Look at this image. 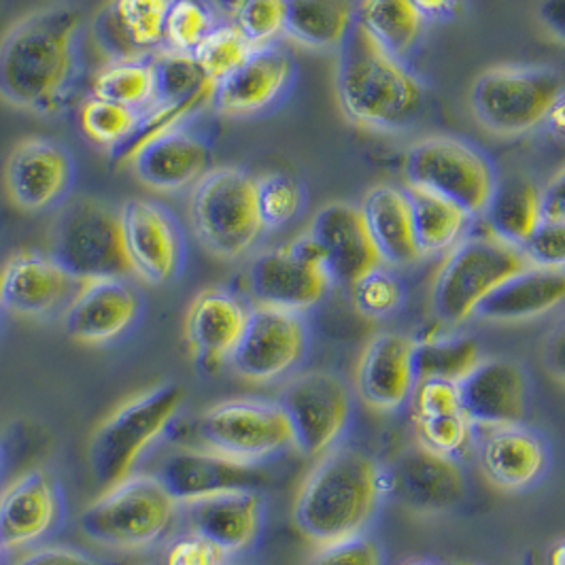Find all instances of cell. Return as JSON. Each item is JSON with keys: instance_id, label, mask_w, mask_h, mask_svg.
I'll return each mask as SVG.
<instances>
[{"instance_id": "57", "label": "cell", "mask_w": 565, "mask_h": 565, "mask_svg": "<svg viewBox=\"0 0 565 565\" xmlns=\"http://www.w3.org/2000/svg\"><path fill=\"white\" fill-rule=\"evenodd\" d=\"M245 0H215V4H217V9L226 15V18H234V13L241 9V4H243Z\"/></svg>"}, {"instance_id": "27", "label": "cell", "mask_w": 565, "mask_h": 565, "mask_svg": "<svg viewBox=\"0 0 565 565\" xmlns=\"http://www.w3.org/2000/svg\"><path fill=\"white\" fill-rule=\"evenodd\" d=\"M417 340L383 332L367 340L358 364V392L370 408L392 413L402 408L417 387Z\"/></svg>"}, {"instance_id": "34", "label": "cell", "mask_w": 565, "mask_h": 565, "mask_svg": "<svg viewBox=\"0 0 565 565\" xmlns=\"http://www.w3.org/2000/svg\"><path fill=\"white\" fill-rule=\"evenodd\" d=\"M406 194L411 200L413 227L422 257L449 254L468 236L472 215L466 209L415 185H406Z\"/></svg>"}, {"instance_id": "19", "label": "cell", "mask_w": 565, "mask_h": 565, "mask_svg": "<svg viewBox=\"0 0 565 565\" xmlns=\"http://www.w3.org/2000/svg\"><path fill=\"white\" fill-rule=\"evenodd\" d=\"M75 164L66 147L50 139L20 141L4 164L11 202L29 213L54 209L71 192Z\"/></svg>"}, {"instance_id": "41", "label": "cell", "mask_w": 565, "mask_h": 565, "mask_svg": "<svg viewBox=\"0 0 565 565\" xmlns=\"http://www.w3.org/2000/svg\"><path fill=\"white\" fill-rule=\"evenodd\" d=\"M217 26V13L206 0H172L164 30V47L181 54H194L200 43Z\"/></svg>"}, {"instance_id": "62", "label": "cell", "mask_w": 565, "mask_h": 565, "mask_svg": "<svg viewBox=\"0 0 565 565\" xmlns=\"http://www.w3.org/2000/svg\"><path fill=\"white\" fill-rule=\"evenodd\" d=\"M452 565H477V564H452Z\"/></svg>"}, {"instance_id": "10", "label": "cell", "mask_w": 565, "mask_h": 565, "mask_svg": "<svg viewBox=\"0 0 565 565\" xmlns=\"http://www.w3.org/2000/svg\"><path fill=\"white\" fill-rule=\"evenodd\" d=\"M196 429L206 449L245 463H262L294 449V431L277 399H224L204 411Z\"/></svg>"}, {"instance_id": "14", "label": "cell", "mask_w": 565, "mask_h": 565, "mask_svg": "<svg viewBox=\"0 0 565 565\" xmlns=\"http://www.w3.org/2000/svg\"><path fill=\"white\" fill-rule=\"evenodd\" d=\"M307 353L309 326L300 312L254 307L230 364L249 383H273L300 366Z\"/></svg>"}, {"instance_id": "4", "label": "cell", "mask_w": 565, "mask_h": 565, "mask_svg": "<svg viewBox=\"0 0 565 565\" xmlns=\"http://www.w3.org/2000/svg\"><path fill=\"white\" fill-rule=\"evenodd\" d=\"M183 404V387L169 381L115 408L89 438L87 461L94 481L107 489L132 477L142 455L179 419Z\"/></svg>"}, {"instance_id": "44", "label": "cell", "mask_w": 565, "mask_h": 565, "mask_svg": "<svg viewBox=\"0 0 565 565\" xmlns=\"http://www.w3.org/2000/svg\"><path fill=\"white\" fill-rule=\"evenodd\" d=\"M305 206L302 185L287 174H264L257 179V209L266 230L287 226Z\"/></svg>"}, {"instance_id": "16", "label": "cell", "mask_w": 565, "mask_h": 565, "mask_svg": "<svg viewBox=\"0 0 565 565\" xmlns=\"http://www.w3.org/2000/svg\"><path fill=\"white\" fill-rule=\"evenodd\" d=\"M66 510L64 489L52 472H24L0 491V548L24 551L54 536Z\"/></svg>"}, {"instance_id": "50", "label": "cell", "mask_w": 565, "mask_h": 565, "mask_svg": "<svg viewBox=\"0 0 565 565\" xmlns=\"http://www.w3.org/2000/svg\"><path fill=\"white\" fill-rule=\"evenodd\" d=\"M15 565H105L98 557L73 546H43L24 555Z\"/></svg>"}, {"instance_id": "9", "label": "cell", "mask_w": 565, "mask_h": 565, "mask_svg": "<svg viewBox=\"0 0 565 565\" xmlns=\"http://www.w3.org/2000/svg\"><path fill=\"white\" fill-rule=\"evenodd\" d=\"M564 89V79L542 66H500L472 85L470 107L482 126L519 137L540 126Z\"/></svg>"}, {"instance_id": "35", "label": "cell", "mask_w": 565, "mask_h": 565, "mask_svg": "<svg viewBox=\"0 0 565 565\" xmlns=\"http://www.w3.org/2000/svg\"><path fill=\"white\" fill-rule=\"evenodd\" d=\"M424 22L411 0H362L358 7V24L397 57L417 45Z\"/></svg>"}, {"instance_id": "45", "label": "cell", "mask_w": 565, "mask_h": 565, "mask_svg": "<svg viewBox=\"0 0 565 565\" xmlns=\"http://www.w3.org/2000/svg\"><path fill=\"white\" fill-rule=\"evenodd\" d=\"M285 0H245L234 13L232 24L245 34L255 50L275 45L285 34Z\"/></svg>"}, {"instance_id": "46", "label": "cell", "mask_w": 565, "mask_h": 565, "mask_svg": "<svg viewBox=\"0 0 565 565\" xmlns=\"http://www.w3.org/2000/svg\"><path fill=\"white\" fill-rule=\"evenodd\" d=\"M351 291L355 307L367 317H387L396 312L404 300L402 282L383 266L367 273L364 279L351 287Z\"/></svg>"}, {"instance_id": "21", "label": "cell", "mask_w": 565, "mask_h": 565, "mask_svg": "<svg viewBox=\"0 0 565 565\" xmlns=\"http://www.w3.org/2000/svg\"><path fill=\"white\" fill-rule=\"evenodd\" d=\"M252 309L232 291L206 287L185 312V342L200 370L213 372L232 362L247 330Z\"/></svg>"}, {"instance_id": "18", "label": "cell", "mask_w": 565, "mask_h": 565, "mask_svg": "<svg viewBox=\"0 0 565 565\" xmlns=\"http://www.w3.org/2000/svg\"><path fill=\"white\" fill-rule=\"evenodd\" d=\"M141 312V294L128 279H94L82 282L64 309V330L82 344H109L126 337Z\"/></svg>"}, {"instance_id": "13", "label": "cell", "mask_w": 565, "mask_h": 565, "mask_svg": "<svg viewBox=\"0 0 565 565\" xmlns=\"http://www.w3.org/2000/svg\"><path fill=\"white\" fill-rule=\"evenodd\" d=\"M294 431V449L309 459L339 445L353 417V394L344 379L328 370H309L282 387L277 399Z\"/></svg>"}, {"instance_id": "48", "label": "cell", "mask_w": 565, "mask_h": 565, "mask_svg": "<svg viewBox=\"0 0 565 565\" xmlns=\"http://www.w3.org/2000/svg\"><path fill=\"white\" fill-rule=\"evenodd\" d=\"M164 565H230V555L211 540L190 530L170 542Z\"/></svg>"}, {"instance_id": "7", "label": "cell", "mask_w": 565, "mask_h": 565, "mask_svg": "<svg viewBox=\"0 0 565 565\" xmlns=\"http://www.w3.org/2000/svg\"><path fill=\"white\" fill-rule=\"evenodd\" d=\"M190 224L209 254L220 259L249 254L266 230L257 209V179L236 167L209 170L192 188Z\"/></svg>"}, {"instance_id": "24", "label": "cell", "mask_w": 565, "mask_h": 565, "mask_svg": "<svg viewBox=\"0 0 565 565\" xmlns=\"http://www.w3.org/2000/svg\"><path fill=\"white\" fill-rule=\"evenodd\" d=\"M477 455L484 481L510 493L536 487L551 468L548 443L523 424L482 429Z\"/></svg>"}, {"instance_id": "25", "label": "cell", "mask_w": 565, "mask_h": 565, "mask_svg": "<svg viewBox=\"0 0 565 565\" xmlns=\"http://www.w3.org/2000/svg\"><path fill=\"white\" fill-rule=\"evenodd\" d=\"M309 232L323 249L332 281L353 287L383 266L360 206L332 202L312 217Z\"/></svg>"}, {"instance_id": "55", "label": "cell", "mask_w": 565, "mask_h": 565, "mask_svg": "<svg viewBox=\"0 0 565 565\" xmlns=\"http://www.w3.org/2000/svg\"><path fill=\"white\" fill-rule=\"evenodd\" d=\"M544 121L557 139H564L565 141V87L562 89V94L557 96V100L553 103V107H551V111H548Z\"/></svg>"}, {"instance_id": "5", "label": "cell", "mask_w": 565, "mask_h": 565, "mask_svg": "<svg viewBox=\"0 0 565 565\" xmlns=\"http://www.w3.org/2000/svg\"><path fill=\"white\" fill-rule=\"evenodd\" d=\"M181 504L156 477L132 475L115 482L79 514V530L89 542L139 553L169 536Z\"/></svg>"}, {"instance_id": "54", "label": "cell", "mask_w": 565, "mask_h": 565, "mask_svg": "<svg viewBox=\"0 0 565 565\" xmlns=\"http://www.w3.org/2000/svg\"><path fill=\"white\" fill-rule=\"evenodd\" d=\"M424 20H440L451 15L459 0H411Z\"/></svg>"}, {"instance_id": "6", "label": "cell", "mask_w": 565, "mask_h": 565, "mask_svg": "<svg viewBox=\"0 0 565 565\" xmlns=\"http://www.w3.org/2000/svg\"><path fill=\"white\" fill-rule=\"evenodd\" d=\"M532 266L521 247L489 230L468 234L455 245L431 282V309L445 326H461L482 302L516 273Z\"/></svg>"}, {"instance_id": "8", "label": "cell", "mask_w": 565, "mask_h": 565, "mask_svg": "<svg viewBox=\"0 0 565 565\" xmlns=\"http://www.w3.org/2000/svg\"><path fill=\"white\" fill-rule=\"evenodd\" d=\"M50 255L79 282L130 277L119 209L96 199L68 200L50 232Z\"/></svg>"}, {"instance_id": "58", "label": "cell", "mask_w": 565, "mask_h": 565, "mask_svg": "<svg viewBox=\"0 0 565 565\" xmlns=\"http://www.w3.org/2000/svg\"><path fill=\"white\" fill-rule=\"evenodd\" d=\"M402 565H436L431 564V562H427V559H408V562H404Z\"/></svg>"}, {"instance_id": "37", "label": "cell", "mask_w": 565, "mask_h": 565, "mask_svg": "<svg viewBox=\"0 0 565 565\" xmlns=\"http://www.w3.org/2000/svg\"><path fill=\"white\" fill-rule=\"evenodd\" d=\"M481 362V347L470 337H427L415 347L417 383L438 379L459 385Z\"/></svg>"}, {"instance_id": "38", "label": "cell", "mask_w": 565, "mask_h": 565, "mask_svg": "<svg viewBox=\"0 0 565 565\" xmlns=\"http://www.w3.org/2000/svg\"><path fill=\"white\" fill-rule=\"evenodd\" d=\"M156 71V103L174 105L192 98H209L213 103L217 85L206 79L194 54L160 50L151 54Z\"/></svg>"}, {"instance_id": "26", "label": "cell", "mask_w": 565, "mask_h": 565, "mask_svg": "<svg viewBox=\"0 0 565 565\" xmlns=\"http://www.w3.org/2000/svg\"><path fill=\"white\" fill-rule=\"evenodd\" d=\"M294 82V60L277 45L259 47L215 87L211 107L230 119L254 117L281 100Z\"/></svg>"}, {"instance_id": "2", "label": "cell", "mask_w": 565, "mask_h": 565, "mask_svg": "<svg viewBox=\"0 0 565 565\" xmlns=\"http://www.w3.org/2000/svg\"><path fill=\"white\" fill-rule=\"evenodd\" d=\"M385 495V470L355 447L323 452L294 502L298 532L317 548L364 536Z\"/></svg>"}, {"instance_id": "61", "label": "cell", "mask_w": 565, "mask_h": 565, "mask_svg": "<svg viewBox=\"0 0 565 565\" xmlns=\"http://www.w3.org/2000/svg\"><path fill=\"white\" fill-rule=\"evenodd\" d=\"M2 555H4V551H2V548H0V562H2Z\"/></svg>"}, {"instance_id": "53", "label": "cell", "mask_w": 565, "mask_h": 565, "mask_svg": "<svg viewBox=\"0 0 565 565\" xmlns=\"http://www.w3.org/2000/svg\"><path fill=\"white\" fill-rule=\"evenodd\" d=\"M537 15L544 29L565 41V0H542Z\"/></svg>"}, {"instance_id": "12", "label": "cell", "mask_w": 565, "mask_h": 565, "mask_svg": "<svg viewBox=\"0 0 565 565\" xmlns=\"http://www.w3.org/2000/svg\"><path fill=\"white\" fill-rule=\"evenodd\" d=\"M247 281L255 307L302 315L326 298L332 277L323 249L305 232L289 245L257 255Z\"/></svg>"}, {"instance_id": "60", "label": "cell", "mask_w": 565, "mask_h": 565, "mask_svg": "<svg viewBox=\"0 0 565 565\" xmlns=\"http://www.w3.org/2000/svg\"><path fill=\"white\" fill-rule=\"evenodd\" d=\"M0 277H2V266H0ZM4 311V309H2V296H0V312Z\"/></svg>"}, {"instance_id": "49", "label": "cell", "mask_w": 565, "mask_h": 565, "mask_svg": "<svg viewBox=\"0 0 565 565\" xmlns=\"http://www.w3.org/2000/svg\"><path fill=\"white\" fill-rule=\"evenodd\" d=\"M307 565H383L381 546L366 536L319 548Z\"/></svg>"}, {"instance_id": "40", "label": "cell", "mask_w": 565, "mask_h": 565, "mask_svg": "<svg viewBox=\"0 0 565 565\" xmlns=\"http://www.w3.org/2000/svg\"><path fill=\"white\" fill-rule=\"evenodd\" d=\"M142 114L111 100L89 96L82 105V128L85 137L105 149H121L132 139Z\"/></svg>"}, {"instance_id": "22", "label": "cell", "mask_w": 565, "mask_h": 565, "mask_svg": "<svg viewBox=\"0 0 565 565\" xmlns=\"http://www.w3.org/2000/svg\"><path fill=\"white\" fill-rule=\"evenodd\" d=\"M77 282L52 255L20 252L2 266V309L26 319L52 317L68 307L77 294Z\"/></svg>"}, {"instance_id": "52", "label": "cell", "mask_w": 565, "mask_h": 565, "mask_svg": "<svg viewBox=\"0 0 565 565\" xmlns=\"http://www.w3.org/2000/svg\"><path fill=\"white\" fill-rule=\"evenodd\" d=\"M542 215L551 222H565V169L559 170L542 190Z\"/></svg>"}, {"instance_id": "59", "label": "cell", "mask_w": 565, "mask_h": 565, "mask_svg": "<svg viewBox=\"0 0 565 565\" xmlns=\"http://www.w3.org/2000/svg\"><path fill=\"white\" fill-rule=\"evenodd\" d=\"M2 468H4V451H2V445H0V477H2Z\"/></svg>"}, {"instance_id": "32", "label": "cell", "mask_w": 565, "mask_h": 565, "mask_svg": "<svg viewBox=\"0 0 565 565\" xmlns=\"http://www.w3.org/2000/svg\"><path fill=\"white\" fill-rule=\"evenodd\" d=\"M285 36L307 50H339L358 24L353 0H285Z\"/></svg>"}, {"instance_id": "56", "label": "cell", "mask_w": 565, "mask_h": 565, "mask_svg": "<svg viewBox=\"0 0 565 565\" xmlns=\"http://www.w3.org/2000/svg\"><path fill=\"white\" fill-rule=\"evenodd\" d=\"M546 564L565 565V537L551 546V551H548V562H546Z\"/></svg>"}, {"instance_id": "51", "label": "cell", "mask_w": 565, "mask_h": 565, "mask_svg": "<svg viewBox=\"0 0 565 565\" xmlns=\"http://www.w3.org/2000/svg\"><path fill=\"white\" fill-rule=\"evenodd\" d=\"M542 364L544 370L565 385V315L553 326L542 344Z\"/></svg>"}, {"instance_id": "39", "label": "cell", "mask_w": 565, "mask_h": 565, "mask_svg": "<svg viewBox=\"0 0 565 565\" xmlns=\"http://www.w3.org/2000/svg\"><path fill=\"white\" fill-rule=\"evenodd\" d=\"M172 0H114L109 2L115 20L141 56H151L164 47V30Z\"/></svg>"}, {"instance_id": "30", "label": "cell", "mask_w": 565, "mask_h": 565, "mask_svg": "<svg viewBox=\"0 0 565 565\" xmlns=\"http://www.w3.org/2000/svg\"><path fill=\"white\" fill-rule=\"evenodd\" d=\"M565 302V273L527 266L502 282L479 307L477 317L493 323H519L555 311Z\"/></svg>"}, {"instance_id": "47", "label": "cell", "mask_w": 565, "mask_h": 565, "mask_svg": "<svg viewBox=\"0 0 565 565\" xmlns=\"http://www.w3.org/2000/svg\"><path fill=\"white\" fill-rule=\"evenodd\" d=\"M521 249L532 266L565 273V222L544 220Z\"/></svg>"}, {"instance_id": "15", "label": "cell", "mask_w": 565, "mask_h": 565, "mask_svg": "<svg viewBox=\"0 0 565 565\" xmlns=\"http://www.w3.org/2000/svg\"><path fill=\"white\" fill-rule=\"evenodd\" d=\"M119 217L132 275L149 285L174 281L185 266V238L169 209L153 200L130 199L119 206Z\"/></svg>"}, {"instance_id": "43", "label": "cell", "mask_w": 565, "mask_h": 565, "mask_svg": "<svg viewBox=\"0 0 565 565\" xmlns=\"http://www.w3.org/2000/svg\"><path fill=\"white\" fill-rule=\"evenodd\" d=\"M417 443L429 451L457 457L472 443L475 425L470 424L463 408L443 411L425 417H415Z\"/></svg>"}, {"instance_id": "23", "label": "cell", "mask_w": 565, "mask_h": 565, "mask_svg": "<svg viewBox=\"0 0 565 565\" xmlns=\"http://www.w3.org/2000/svg\"><path fill=\"white\" fill-rule=\"evenodd\" d=\"M463 413L481 429L525 422L530 408V379L525 367L509 358L482 360L459 383Z\"/></svg>"}, {"instance_id": "31", "label": "cell", "mask_w": 565, "mask_h": 565, "mask_svg": "<svg viewBox=\"0 0 565 565\" xmlns=\"http://www.w3.org/2000/svg\"><path fill=\"white\" fill-rule=\"evenodd\" d=\"M360 209L383 264L411 266L422 259L406 190L376 185L367 192Z\"/></svg>"}, {"instance_id": "42", "label": "cell", "mask_w": 565, "mask_h": 565, "mask_svg": "<svg viewBox=\"0 0 565 565\" xmlns=\"http://www.w3.org/2000/svg\"><path fill=\"white\" fill-rule=\"evenodd\" d=\"M254 50V45L234 24H220L200 43L194 57L206 79L217 85L252 56Z\"/></svg>"}, {"instance_id": "1", "label": "cell", "mask_w": 565, "mask_h": 565, "mask_svg": "<svg viewBox=\"0 0 565 565\" xmlns=\"http://www.w3.org/2000/svg\"><path fill=\"white\" fill-rule=\"evenodd\" d=\"M84 15L56 2L24 15L0 41V98L22 111H62L79 79Z\"/></svg>"}, {"instance_id": "29", "label": "cell", "mask_w": 565, "mask_h": 565, "mask_svg": "<svg viewBox=\"0 0 565 565\" xmlns=\"http://www.w3.org/2000/svg\"><path fill=\"white\" fill-rule=\"evenodd\" d=\"M192 532L211 540L227 555L252 551L264 530V498L259 489H238L181 504Z\"/></svg>"}, {"instance_id": "28", "label": "cell", "mask_w": 565, "mask_h": 565, "mask_svg": "<svg viewBox=\"0 0 565 565\" xmlns=\"http://www.w3.org/2000/svg\"><path fill=\"white\" fill-rule=\"evenodd\" d=\"M126 164L149 190L174 194L194 188L213 169V153L202 137L177 128L145 142Z\"/></svg>"}, {"instance_id": "33", "label": "cell", "mask_w": 565, "mask_h": 565, "mask_svg": "<svg viewBox=\"0 0 565 565\" xmlns=\"http://www.w3.org/2000/svg\"><path fill=\"white\" fill-rule=\"evenodd\" d=\"M484 224L491 234L510 245L523 247L536 227L544 222L542 215V190L527 179L512 177L495 183L493 196L484 213Z\"/></svg>"}, {"instance_id": "36", "label": "cell", "mask_w": 565, "mask_h": 565, "mask_svg": "<svg viewBox=\"0 0 565 565\" xmlns=\"http://www.w3.org/2000/svg\"><path fill=\"white\" fill-rule=\"evenodd\" d=\"M92 94L145 114L156 103V71L151 56L109 60L96 73Z\"/></svg>"}, {"instance_id": "20", "label": "cell", "mask_w": 565, "mask_h": 565, "mask_svg": "<svg viewBox=\"0 0 565 565\" xmlns=\"http://www.w3.org/2000/svg\"><path fill=\"white\" fill-rule=\"evenodd\" d=\"M156 479L179 504H185L226 491L259 489L268 482V475L262 463H245L206 447H185L170 452Z\"/></svg>"}, {"instance_id": "17", "label": "cell", "mask_w": 565, "mask_h": 565, "mask_svg": "<svg viewBox=\"0 0 565 565\" xmlns=\"http://www.w3.org/2000/svg\"><path fill=\"white\" fill-rule=\"evenodd\" d=\"M385 493L415 514H440L463 500L466 472L457 457L429 451L417 443L385 470Z\"/></svg>"}, {"instance_id": "11", "label": "cell", "mask_w": 565, "mask_h": 565, "mask_svg": "<svg viewBox=\"0 0 565 565\" xmlns=\"http://www.w3.org/2000/svg\"><path fill=\"white\" fill-rule=\"evenodd\" d=\"M404 172L408 185L434 192L482 215L495 190V172L481 153L457 139L431 137L406 151Z\"/></svg>"}, {"instance_id": "3", "label": "cell", "mask_w": 565, "mask_h": 565, "mask_svg": "<svg viewBox=\"0 0 565 565\" xmlns=\"http://www.w3.org/2000/svg\"><path fill=\"white\" fill-rule=\"evenodd\" d=\"M337 96L351 121L374 130H397L422 114L425 89L402 57L355 24L339 47Z\"/></svg>"}, {"instance_id": "63", "label": "cell", "mask_w": 565, "mask_h": 565, "mask_svg": "<svg viewBox=\"0 0 565 565\" xmlns=\"http://www.w3.org/2000/svg\"><path fill=\"white\" fill-rule=\"evenodd\" d=\"M230 565H232V564H230Z\"/></svg>"}]
</instances>
